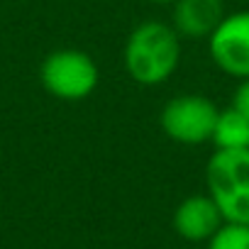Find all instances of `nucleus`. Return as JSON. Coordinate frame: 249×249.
<instances>
[{
	"label": "nucleus",
	"instance_id": "obj_1",
	"mask_svg": "<svg viewBox=\"0 0 249 249\" xmlns=\"http://www.w3.org/2000/svg\"><path fill=\"white\" fill-rule=\"evenodd\" d=\"M181 37L171 22L147 20L140 22L124 42L122 64L127 76L140 86L166 83L181 64Z\"/></svg>",
	"mask_w": 249,
	"mask_h": 249
},
{
	"label": "nucleus",
	"instance_id": "obj_2",
	"mask_svg": "<svg viewBox=\"0 0 249 249\" xmlns=\"http://www.w3.org/2000/svg\"><path fill=\"white\" fill-rule=\"evenodd\" d=\"M205 193L225 222L249 225V149H215L205 164Z\"/></svg>",
	"mask_w": 249,
	"mask_h": 249
},
{
	"label": "nucleus",
	"instance_id": "obj_3",
	"mask_svg": "<svg viewBox=\"0 0 249 249\" xmlns=\"http://www.w3.org/2000/svg\"><path fill=\"white\" fill-rule=\"evenodd\" d=\"M42 88L64 103H78L93 95L100 83V69L95 59L83 49H54L44 56L39 66Z\"/></svg>",
	"mask_w": 249,
	"mask_h": 249
},
{
	"label": "nucleus",
	"instance_id": "obj_4",
	"mask_svg": "<svg viewBox=\"0 0 249 249\" xmlns=\"http://www.w3.org/2000/svg\"><path fill=\"white\" fill-rule=\"evenodd\" d=\"M217 112H220V107L208 95L181 93L164 103V107L159 112V124H161V132L171 142L196 147V144L210 142Z\"/></svg>",
	"mask_w": 249,
	"mask_h": 249
},
{
	"label": "nucleus",
	"instance_id": "obj_5",
	"mask_svg": "<svg viewBox=\"0 0 249 249\" xmlns=\"http://www.w3.org/2000/svg\"><path fill=\"white\" fill-rule=\"evenodd\" d=\"M208 52L225 76L249 78V10L227 13L208 37Z\"/></svg>",
	"mask_w": 249,
	"mask_h": 249
},
{
	"label": "nucleus",
	"instance_id": "obj_6",
	"mask_svg": "<svg viewBox=\"0 0 249 249\" xmlns=\"http://www.w3.org/2000/svg\"><path fill=\"white\" fill-rule=\"evenodd\" d=\"M222 222L225 217L208 193H193L183 198L171 217L174 232L186 242H208Z\"/></svg>",
	"mask_w": 249,
	"mask_h": 249
},
{
	"label": "nucleus",
	"instance_id": "obj_7",
	"mask_svg": "<svg viewBox=\"0 0 249 249\" xmlns=\"http://www.w3.org/2000/svg\"><path fill=\"white\" fill-rule=\"evenodd\" d=\"M227 15L222 0H174L171 27L181 39H205Z\"/></svg>",
	"mask_w": 249,
	"mask_h": 249
},
{
	"label": "nucleus",
	"instance_id": "obj_8",
	"mask_svg": "<svg viewBox=\"0 0 249 249\" xmlns=\"http://www.w3.org/2000/svg\"><path fill=\"white\" fill-rule=\"evenodd\" d=\"M210 142L215 149H249V117L232 105L222 107L217 112Z\"/></svg>",
	"mask_w": 249,
	"mask_h": 249
},
{
	"label": "nucleus",
	"instance_id": "obj_9",
	"mask_svg": "<svg viewBox=\"0 0 249 249\" xmlns=\"http://www.w3.org/2000/svg\"><path fill=\"white\" fill-rule=\"evenodd\" d=\"M208 249H249L247 222H222L220 230L205 242Z\"/></svg>",
	"mask_w": 249,
	"mask_h": 249
},
{
	"label": "nucleus",
	"instance_id": "obj_10",
	"mask_svg": "<svg viewBox=\"0 0 249 249\" xmlns=\"http://www.w3.org/2000/svg\"><path fill=\"white\" fill-rule=\"evenodd\" d=\"M232 107H237L244 117H249V78H242L232 93Z\"/></svg>",
	"mask_w": 249,
	"mask_h": 249
},
{
	"label": "nucleus",
	"instance_id": "obj_11",
	"mask_svg": "<svg viewBox=\"0 0 249 249\" xmlns=\"http://www.w3.org/2000/svg\"><path fill=\"white\" fill-rule=\"evenodd\" d=\"M147 3H157V5H171L174 0H147Z\"/></svg>",
	"mask_w": 249,
	"mask_h": 249
}]
</instances>
